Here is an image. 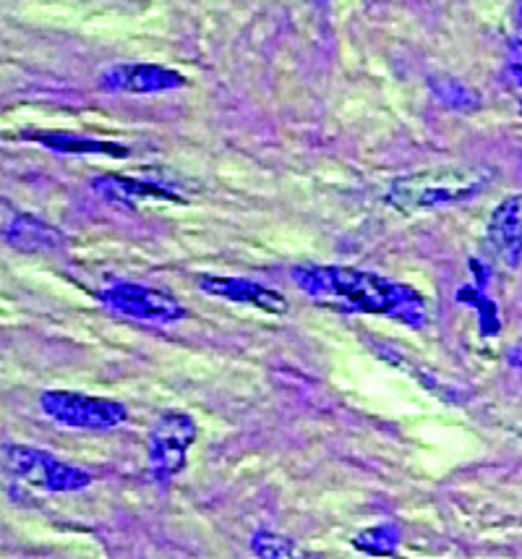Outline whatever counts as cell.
Masks as SVG:
<instances>
[{
	"instance_id": "6da1fadb",
	"label": "cell",
	"mask_w": 522,
	"mask_h": 559,
	"mask_svg": "<svg viewBox=\"0 0 522 559\" xmlns=\"http://www.w3.org/2000/svg\"><path fill=\"white\" fill-rule=\"evenodd\" d=\"M290 277L306 296L329 309L348 311V314L389 317L413 330H421L428 319L426 298L418 290L398 280L376 275V272L316 264V267L290 270Z\"/></svg>"
},
{
	"instance_id": "7a4b0ae2",
	"label": "cell",
	"mask_w": 522,
	"mask_h": 559,
	"mask_svg": "<svg viewBox=\"0 0 522 559\" xmlns=\"http://www.w3.org/2000/svg\"><path fill=\"white\" fill-rule=\"evenodd\" d=\"M494 176L497 173L486 165H439L394 178L385 199L400 212L454 207L484 194Z\"/></svg>"
},
{
	"instance_id": "3957f363",
	"label": "cell",
	"mask_w": 522,
	"mask_h": 559,
	"mask_svg": "<svg viewBox=\"0 0 522 559\" xmlns=\"http://www.w3.org/2000/svg\"><path fill=\"white\" fill-rule=\"evenodd\" d=\"M3 465L13 481H19L26 489L43 491V495L82 491L92 484L89 471L58 461L50 452L26 448V444H5Z\"/></svg>"
},
{
	"instance_id": "277c9868",
	"label": "cell",
	"mask_w": 522,
	"mask_h": 559,
	"mask_svg": "<svg viewBox=\"0 0 522 559\" xmlns=\"http://www.w3.org/2000/svg\"><path fill=\"white\" fill-rule=\"evenodd\" d=\"M196 435H199V426L181 411H168L151 424L147 439L151 481L165 487L181 474L183 465H186L189 448L196 442Z\"/></svg>"
},
{
	"instance_id": "5b68a950",
	"label": "cell",
	"mask_w": 522,
	"mask_h": 559,
	"mask_svg": "<svg viewBox=\"0 0 522 559\" xmlns=\"http://www.w3.org/2000/svg\"><path fill=\"white\" fill-rule=\"evenodd\" d=\"M39 408L45 416L69 429L105 431L121 426L129 418L123 403L110 401V397L82 395V392L69 390H48L39 395Z\"/></svg>"
},
{
	"instance_id": "8992f818",
	"label": "cell",
	"mask_w": 522,
	"mask_h": 559,
	"mask_svg": "<svg viewBox=\"0 0 522 559\" xmlns=\"http://www.w3.org/2000/svg\"><path fill=\"white\" fill-rule=\"evenodd\" d=\"M102 306H108L116 314H123L138 322L173 324L186 319V306L178 301L170 293L149 288L142 283H125V280H112L97 293Z\"/></svg>"
},
{
	"instance_id": "52a82bcc",
	"label": "cell",
	"mask_w": 522,
	"mask_h": 559,
	"mask_svg": "<svg viewBox=\"0 0 522 559\" xmlns=\"http://www.w3.org/2000/svg\"><path fill=\"white\" fill-rule=\"evenodd\" d=\"M105 92H121V95H160L186 86V79L173 69L155 63H121L105 69L100 76Z\"/></svg>"
},
{
	"instance_id": "ba28073f",
	"label": "cell",
	"mask_w": 522,
	"mask_h": 559,
	"mask_svg": "<svg viewBox=\"0 0 522 559\" xmlns=\"http://www.w3.org/2000/svg\"><path fill=\"white\" fill-rule=\"evenodd\" d=\"M486 241L491 254L507 270H518L522 264V191L510 194L494 207L486 225Z\"/></svg>"
},
{
	"instance_id": "9c48e42d",
	"label": "cell",
	"mask_w": 522,
	"mask_h": 559,
	"mask_svg": "<svg viewBox=\"0 0 522 559\" xmlns=\"http://www.w3.org/2000/svg\"><path fill=\"white\" fill-rule=\"evenodd\" d=\"M199 288L209 296L222 298V301L251 306V309L267 311V314H286L288 311V298L280 290L269 288V285L256 283V280L202 275Z\"/></svg>"
},
{
	"instance_id": "30bf717a",
	"label": "cell",
	"mask_w": 522,
	"mask_h": 559,
	"mask_svg": "<svg viewBox=\"0 0 522 559\" xmlns=\"http://www.w3.org/2000/svg\"><path fill=\"white\" fill-rule=\"evenodd\" d=\"M97 197L105 202L121 204V207H136L138 202L160 199V202H183V197L175 189H170L165 181H147V178H129V176H102L92 183Z\"/></svg>"
},
{
	"instance_id": "8fae6325",
	"label": "cell",
	"mask_w": 522,
	"mask_h": 559,
	"mask_svg": "<svg viewBox=\"0 0 522 559\" xmlns=\"http://www.w3.org/2000/svg\"><path fill=\"white\" fill-rule=\"evenodd\" d=\"M5 243L24 254H58L65 249V236L35 215H16L5 225Z\"/></svg>"
},
{
	"instance_id": "7c38bea8",
	"label": "cell",
	"mask_w": 522,
	"mask_h": 559,
	"mask_svg": "<svg viewBox=\"0 0 522 559\" xmlns=\"http://www.w3.org/2000/svg\"><path fill=\"white\" fill-rule=\"evenodd\" d=\"M32 142L48 146L52 152L61 155H105V157H129V146L105 142V139H87L63 134V131H50V134H26Z\"/></svg>"
},
{
	"instance_id": "4fadbf2b",
	"label": "cell",
	"mask_w": 522,
	"mask_h": 559,
	"mask_svg": "<svg viewBox=\"0 0 522 559\" xmlns=\"http://www.w3.org/2000/svg\"><path fill=\"white\" fill-rule=\"evenodd\" d=\"M432 92L441 105L454 112H475L481 108V95L473 86L462 84L454 76H434Z\"/></svg>"
},
{
	"instance_id": "5bb4252c",
	"label": "cell",
	"mask_w": 522,
	"mask_h": 559,
	"mask_svg": "<svg viewBox=\"0 0 522 559\" xmlns=\"http://www.w3.org/2000/svg\"><path fill=\"white\" fill-rule=\"evenodd\" d=\"M400 525L398 523H376L368 525V528L359 531L353 536V547L359 551H366V555L374 557H389L394 555L400 547Z\"/></svg>"
},
{
	"instance_id": "9a60e30c",
	"label": "cell",
	"mask_w": 522,
	"mask_h": 559,
	"mask_svg": "<svg viewBox=\"0 0 522 559\" xmlns=\"http://www.w3.org/2000/svg\"><path fill=\"white\" fill-rule=\"evenodd\" d=\"M458 301L460 304H468L471 309L478 311V322H481V332H484L486 337H494L499 335L501 330V322H499V311L497 306H494L491 298L486 296L484 285H462L458 290Z\"/></svg>"
},
{
	"instance_id": "2e32d148",
	"label": "cell",
	"mask_w": 522,
	"mask_h": 559,
	"mask_svg": "<svg viewBox=\"0 0 522 559\" xmlns=\"http://www.w3.org/2000/svg\"><path fill=\"white\" fill-rule=\"evenodd\" d=\"M251 549H254V555L267 557V559H280V557L295 555L293 538L272 534V531H256L254 538H251Z\"/></svg>"
},
{
	"instance_id": "e0dca14e",
	"label": "cell",
	"mask_w": 522,
	"mask_h": 559,
	"mask_svg": "<svg viewBox=\"0 0 522 559\" xmlns=\"http://www.w3.org/2000/svg\"><path fill=\"white\" fill-rule=\"evenodd\" d=\"M510 52H522V0L514 9V32L510 37Z\"/></svg>"
},
{
	"instance_id": "ac0fdd59",
	"label": "cell",
	"mask_w": 522,
	"mask_h": 559,
	"mask_svg": "<svg viewBox=\"0 0 522 559\" xmlns=\"http://www.w3.org/2000/svg\"><path fill=\"white\" fill-rule=\"evenodd\" d=\"M510 366L522 374V345H514V348L510 350Z\"/></svg>"
},
{
	"instance_id": "d6986e66",
	"label": "cell",
	"mask_w": 522,
	"mask_h": 559,
	"mask_svg": "<svg viewBox=\"0 0 522 559\" xmlns=\"http://www.w3.org/2000/svg\"><path fill=\"white\" fill-rule=\"evenodd\" d=\"M520 116H522V103H520Z\"/></svg>"
},
{
	"instance_id": "ffe728a7",
	"label": "cell",
	"mask_w": 522,
	"mask_h": 559,
	"mask_svg": "<svg viewBox=\"0 0 522 559\" xmlns=\"http://www.w3.org/2000/svg\"><path fill=\"white\" fill-rule=\"evenodd\" d=\"M520 163H522V157H520Z\"/></svg>"
}]
</instances>
